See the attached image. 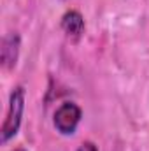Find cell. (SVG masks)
I'll return each instance as SVG.
<instances>
[{"mask_svg": "<svg viewBox=\"0 0 149 151\" xmlns=\"http://www.w3.org/2000/svg\"><path fill=\"white\" fill-rule=\"evenodd\" d=\"M25 111V88L23 86H16L9 97V107L5 113V119L2 123V130H0V141L2 144L9 142L19 130L21 125V118Z\"/></svg>", "mask_w": 149, "mask_h": 151, "instance_id": "obj_1", "label": "cell"}, {"mask_svg": "<svg viewBox=\"0 0 149 151\" xmlns=\"http://www.w3.org/2000/svg\"><path fill=\"white\" fill-rule=\"evenodd\" d=\"M81 107L74 102H63L56 113H54V127L60 134L63 135H70L74 134L79 121H81Z\"/></svg>", "mask_w": 149, "mask_h": 151, "instance_id": "obj_2", "label": "cell"}, {"mask_svg": "<svg viewBox=\"0 0 149 151\" xmlns=\"http://www.w3.org/2000/svg\"><path fill=\"white\" fill-rule=\"evenodd\" d=\"M77 151H98V150H97V146H95L93 142L86 141V142H82V144L77 148Z\"/></svg>", "mask_w": 149, "mask_h": 151, "instance_id": "obj_5", "label": "cell"}, {"mask_svg": "<svg viewBox=\"0 0 149 151\" xmlns=\"http://www.w3.org/2000/svg\"><path fill=\"white\" fill-rule=\"evenodd\" d=\"M62 28L67 34V37L72 40H79L84 32V18L77 11H67L62 18Z\"/></svg>", "mask_w": 149, "mask_h": 151, "instance_id": "obj_4", "label": "cell"}, {"mask_svg": "<svg viewBox=\"0 0 149 151\" xmlns=\"http://www.w3.org/2000/svg\"><path fill=\"white\" fill-rule=\"evenodd\" d=\"M19 49H21V39L16 32H9L2 39L0 46V62L5 70H12L18 63L19 58Z\"/></svg>", "mask_w": 149, "mask_h": 151, "instance_id": "obj_3", "label": "cell"}, {"mask_svg": "<svg viewBox=\"0 0 149 151\" xmlns=\"http://www.w3.org/2000/svg\"><path fill=\"white\" fill-rule=\"evenodd\" d=\"M12 151H27V150H21V148H18V150H12Z\"/></svg>", "mask_w": 149, "mask_h": 151, "instance_id": "obj_6", "label": "cell"}]
</instances>
